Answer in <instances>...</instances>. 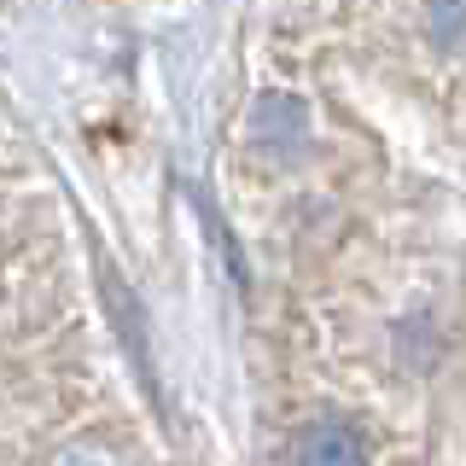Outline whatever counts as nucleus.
Here are the masks:
<instances>
[{
  "label": "nucleus",
  "instance_id": "f257e3e1",
  "mask_svg": "<svg viewBox=\"0 0 466 466\" xmlns=\"http://www.w3.org/2000/svg\"><path fill=\"white\" fill-rule=\"evenodd\" d=\"M303 461H361V443H350L344 431H327L315 443H303Z\"/></svg>",
  "mask_w": 466,
  "mask_h": 466
}]
</instances>
